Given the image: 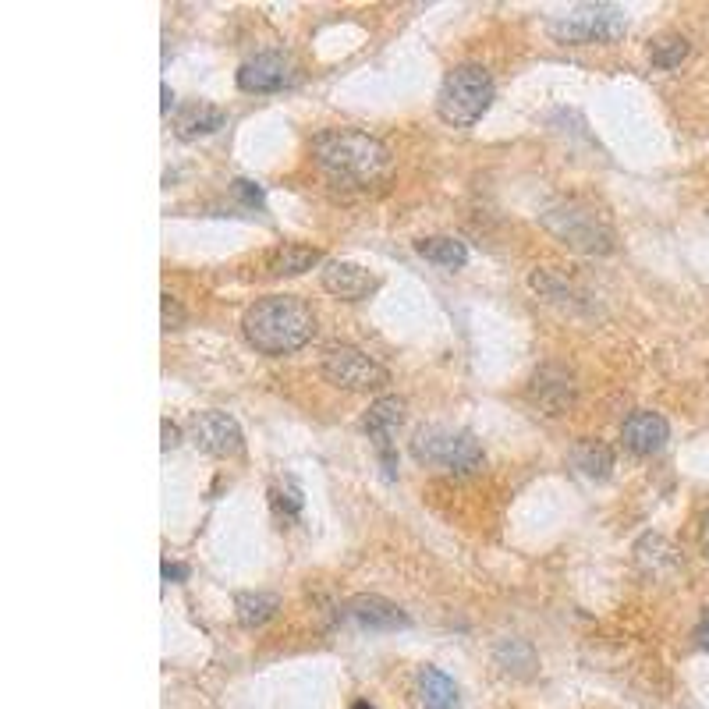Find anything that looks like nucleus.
Here are the masks:
<instances>
[{"label": "nucleus", "instance_id": "obj_1", "mask_svg": "<svg viewBox=\"0 0 709 709\" xmlns=\"http://www.w3.org/2000/svg\"><path fill=\"white\" fill-rule=\"evenodd\" d=\"M245 341L263 355H288L316 334V316L312 309L295 295H270L249 305L242 316Z\"/></svg>", "mask_w": 709, "mask_h": 709}, {"label": "nucleus", "instance_id": "obj_2", "mask_svg": "<svg viewBox=\"0 0 709 709\" xmlns=\"http://www.w3.org/2000/svg\"><path fill=\"white\" fill-rule=\"evenodd\" d=\"M312 156L327 174L355 185H373L390 171V153L380 139L355 128H330L312 139Z\"/></svg>", "mask_w": 709, "mask_h": 709}, {"label": "nucleus", "instance_id": "obj_3", "mask_svg": "<svg viewBox=\"0 0 709 709\" xmlns=\"http://www.w3.org/2000/svg\"><path fill=\"white\" fill-rule=\"evenodd\" d=\"M493 103V78L483 64H461L444 78L437 93V114L440 121L454 128H472L483 121V114Z\"/></svg>", "mask_w": 709, "mask_h": 709}, {"label": "nucleus", "instance_id": "obj_4", "mask_svg": "<svg viewBox=\"0 0 709 709\" xmlns=\"http://www.w3.org/2000/svg\"><path fill=\"white\" fill-rule=\"evenodd\" d=\"M539 220H543V227L554 238H561L564 245H571V249L578 252H596V256H603V252L614 249V231H610V224L603 220L600 210H593V206L578 203V199H561V203L546 206L543 213H539Z\"/></svg>", "mask_w": 709, "mask_h": 709}, {"label": "nucleus", "instance_id": "obj_5", "mask_svg": "<svg viewBox=\"0 0 709 709\" xmlns=\"http://www.w3.org/2000/svg\"><path fill=\"white\" fill-rule=\"evenodd\" d=\"M415 461L444 472H458V476H472L486 461L483 444H479L468 429H447V426H426L415 433L412 440Z\"/></svg>", "mask_w": 709, "mask_h": 709}, {"label": "nucleus", "instance_id": "obj_6", "mask_svg": "<svg viewBox=\"0 0 709 709\" xmlns=\"http://www.w3.org/2000/svg\"><path fill=\"white\" fill-rule=\"evenodd\" d=\"M628 29L624 8L617 4H578V8L554 15L546 22V32L557 43H571V47H585V43H610L621 39Z\"/></svg>", "mask_w": 709, "mask_h": 709}, {"label": "nucleus", "instance_id": "obj_7", "mask_svg": "<svg viewBox=\"0 0 709 709\" xmlns=\"http://www.w3.org/2000/svg\"><path fill=\"white\" fill-rule=\"evenodd\" d=\"M323 376L344 390L387 387V369L376 359H369L362 348H351V344H334V348L323 351Z\"/></svg>", "mask_w": 709, "mask_h": 709}, {"label": "nucleus", "instance_id": "obj_8", "mask_svg": "<svg viewBox=\"0 0 709 709\" xmlns=\"http://www.w3.org/2000/svg\"><path fill=\"white\" fill-rule=\"evenodd\" d=\"M188 433H192V444L199 451L213 454V458H234V454H242L245 447V437H242V426L231 419L227 412H195L192 422H188Z\"/></svg>", "mask_w": 709, "mask_h": 709}, {"label": "nucleus", "instance_id": "obj_9", "mask_svg": "<svg viewBox=\"0 0 709 709\" xmlns=\"http://www.w3.org/2000/svg\"><path fill=\"white\" fill-rule=\"evenodd\" d=\"M344 617H348L351 624L366 628V632H398V628H408L405 610H401L398 603H390L373 593L351 596V600L344 603Z\"/></svg>", "mask_w": 709, "mask_h": 709}, {"label": "nucleus", "instance_id": "obj_10", "mask_svg": "<svg viewBox=\"0 0 709 709\" xmlns=\"http://www.w3.org/2000/svg\"><path fill=\"white\" fill-rule=\"evenodd\" d=\"M295 82V68L281 54H256L238 68V89L245 93H277Z\"/></svg>", "mask_w": 709, "mask_h": 709}, {"label": "nucleus", "instance_id": "obj_11", "mask_svg": "<svg viewBox=\"0 0 709 709\" xmlns=\"http://www.w3.org/2000/svg\"><path fill=\"white\" fill-rule=\"evenodd\" d=\"M320 281L330 295L344 298V302H359V298H369L380 288V277L373 270H366L359 263H348V259H334V263L323 266Z\"/></svg>", "mask_w": 709, "mask_h": 709}, {"label": "nucleus", "instance_id": "obj_12", "mask_svg": "<svg viewBox=\"0 0 709 709\" xmlns=\"http://www.w3.org/2000/svg\"><path fill=\"white\" fill-rule=\"evenodd\" d=\"M401 419H405V401L401 398H380L373 408H369L366 422H362V429L369 433V440L376 444V451H380V461L383 468H387V476L394 479V447H390V437H394V429L401 426Z\"/></svg>", "mask_w": 709, "mask_h": 709}, {"label": "nucleus", "instance_id": "obj_13", "mask_svg": "<svg viewBox=\"0 0 709 709\" xmlns=\"http://www.w3.org/2000/svg\"><path fill=\"white\" fill-rule=\"evenodd\" d=\"M667 437H671V426H667V419L660 412H632L621 429L624 447L632 454H642V458L660 454L667 447Z\"/></svg>", "mask_w": 709, "mask_h": 709}, {"label": "nucleus", "instance_id": "obj_14", "mask_svg": "<svg viewBox=\"0 0 709 709\" xmlns=\"http://www.w3.org/2000/svg\"><path fill=\"white\" fill-rule=\"evenodd\" d=\"M419 702L422 709H461L458 685L437 667H422L419 671Z\"/></svg>", "mask_w": 709, "mask_h": 709}, {"label": "nucleus", "instance_id": "obj_15", "mask_svg": "<svg viewBox=\"0 0 709 709\" xmlns=\"http://www.w3.org/2000/svg\"><path fill=\"white\" fill-rule=\"evenodd\" d=\"M320 263V252L309 249V245H281L266 256V270L273 277H295V273H305Z\"/></svg>", "mask_w": 709, "mask_h": 709}, {"label": "nucleus", "instance_id": "obj_16", "mask_svg": "<svg viewBox=\"0 0 709 709\" xmlns=\"http://www.w3.org/2000/svg\"><path fill=\"white\" fill-rule=\"evenodd\" d=\"M224 125V114H220L213 103L206 100H195V103H185L178 110V135L185 139H195V135H210Z\"/></svg>", "mask_w": 709, "mask_h": 709}, {"label": "nucleus", "instance_id": "obj_17", "mask_svg": "<svg viewBox=\"0 0 709 709\" xmlns=\"http://www.w3.org/2000/svg\"><path fill=\"white\" fill-rule=\"evenodd\" d=\"M415 252H419L422 259H429V263L437 266H465L468 259V249L461 238H451V234H433V238H422V242H415Z\"/></svg>", "mask_w": 709, "mask_h": 709}, {"label": "nucleus", "instance_id": "obj_18", "mask_svg": "<svg viewBox=\"0 0 709 709\" xmlns=\"http://www.w3.org/2000/svg\"><path fill=\"white\" fill-rule=\"evenodd\" d=\"M277 607H281V600L273 593H238L234 596V614H238V621L245 624V628H259V624H266L273 614H277Z\"/></svg>", "mask_w": 709, "mask_h": 709}, {"label": "nucleus", "instance_id": "obj_19", "mask_svg": "<svg viewBox=\"0 0 709 709\" xmlns=\"http://www.w3.org/2000/svg\"><path fill=\"white\" fill-rule=\"evenodd\" d=\"M571 458H575V465L582 468L585 476H593V479H607L610 468H614V451H610L603 440H582Z\"/></svg>", "mask_w": 709, "mask_h": 709}, {"label": "nucleus", "instance_id": "obj_20", "mask_svg": "<svg viewBox=\"0 0 709 709\" xmlns=\"http://www.w3.org/2000/svg\"><path fill=\"white\" fill-rule=\"evenodd\" d=\"M649 57H653L656 68H678V64L688 57V39H685V36H674V32H667V36L653 39V47H649Z\"/></svg>", "mask_w": 709, "mask_h": 709}, {"label": "nucleus", "instance_id": "obj_21", "mask_svg": "<svg viewBox=\"0 0 709 709\" xmlns=\"http://www.w3.org/2000/svg\"><path fill=\"white\" fill-rule=\"evenodd\" d=\"M273 504L281 507L284 515H298L302 511V490L291 479H284L281 486H273Z\"/></svg>", "mask_w": 709, "mask_h": 709}, {"label": "nucleus", "instance_id": "obj_22", "mask_svg": "<svg viewBox=\"0 0 709 709\" xmlns=\"http://www.w3.org/2000/svg\"><path fill=\"white\" fill-rule=\"evenodd\" d=\"M164 330H178L181 323H185V312H181V305H178V298H171V295H164Z\"/></svg>", "mask_w": 709, "mask_h": 709}, {"label": "nucleus", "instance_id": "obj_23", "mask_svg": "<svg viewBox=\"0 0 709 709\" xmlns=\"http://www.w3.org/2000/svg\"><path fill=\"white\" fill-rule=\"evenodd\" d=\"M234 192L242 195V199H245V203H249V206H259V203H263V188H259L256 181L238 178V181H234Z\"/></svg>", "mask_w": 709, "mask_h": 709}, {"label": "nucleus", "instance_id": "obj_24", "mask_svg": "<svg viewBox=\"0 0 709 709\" xmlns=\"http://www.w3.org/2000/svg\"><path fill=\"white\" fill-rule=\"evenodd\" d=\"M160 429H164V451H174V447L181 444V429L174 426L171 419H164V422H160Z\"/></svg>", "mask_w": 709, "mask_h": 709}, {"label": "nucleus", "instance_id": "obj_25", "mask_svg": "<svg viewBox=\"0 0 709 709\" xmlns=\"http://www.w3.org/2000/svg\"><path fill=\"white\" fill-rule=\"evenodd\" d=\"M164 578H167V582H181V578H188V568H185V564L164 561Z\"/></svg>", "mask_w": 709, "mask_h": 709}, {"label": "nucleus", "instance_id": "obj_26", "mask_svg": "<svg viewBox=\"0 0 709 709\" xmlns=\"http://www.w3.org/2000/svg\"><path fill=\"white\" fill-rule=\"evenodd\" d=\"M695 639H699L702 649H709V607L702 610V621H699V628H695Z\"/></svg>", "mask_w": 709, "mask_h": 709}, {"label": "nucleus", "instance_id": "obj_27", "mask_svg": "<svg viewBox=\"0 0 709 709\" xmlns=\"http://www.w3.org/2000/svg\"><path fill=\"white\" fill-rule=\"evenodd\" d=\"M699 539H702V550H706V557H709V511L702 515V529H699Z\"/></svg>", "mask_w": 709, "mask_h": 709}, {"label": "nucleus", "instance_id": "obj_28", "mask_svg": "<svg viewBox=\"0 0 709 709\" xmlns=\"http://www.w3.org/2000/svg\"><path fill=\"white\" fill-rule=\"evenodd\" d=\"M171 107H174V93L164 86V110H171Z\"/></svg>", "mask_w": 709, "mask_h": 709}, {"label": "nucleus", "instance_id": "obj_29", "mask_svg": "<svg viewBox=\"0 0 709 709\" xmlns=\"http://www.w3.org/2000/svg\"><path fill=\"white\" fill-rule=\"evenodd\" d=\"M351 709H373V706H369V702H355Z\"/></svg>", "mask_w": 709, "mask_h": 709}]
</instances>
